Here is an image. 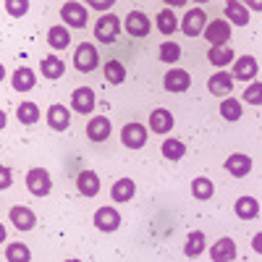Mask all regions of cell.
<instances>
[{
	"label": "cell",
	"instance_id": "obj_1",
	"mask_svg": "<svg viewBox=\"0 0 262 262\" xmlns=\"http://www.w3.org/2000/svg\"><path fill=\"white\" fill-rule=\"evenodd\" d=\"M100 63V53L92 42H81V45L74 50V69L79 74H92Z\"/></svg>",
	"mask_w": 262,
	"mask_h": 262
},
{
	"label": "cell",
	"instance_id": "obj_2",
	"mask_svg": "<svg viewBox=\"0 0 262 262\" xmlns=\"http://www.w3.org/2000/svg\"><path fill=\"white\" fill-rule=\"evenodd\" d=\"M121 34V21L118 16L113 13H105L97 18V24H95V37L102 42V45H111V42H116Z\"/></svg>",
	"mask_w": 262,
	"mask_h": 262
},
{
	"label": "cell",
	"instance_id": "obj_3",
	"mask_svg": "<svg viewBox=\"0 0 262 262\" xmlns=\"http://www.w3.org/2000/svg\"><path fill=\"white\" fill-rule=\"evenodd\" d=\"M207 24L210 21H207V13L202 8H189L181 18V32L186 37H200V34H205Z\"/></svg>",
	"mask_w": 262,
	"mask_h": 262
},
{
	"label": "cell",
	"instance_id": "obj_4",
	"mask_svg": "<svg viewBox=\"0 0 262 262\" xmlns=\"http://www.w3.org/2000/svg\"><path fill=\"white\" fill-rule=\"evenodd\" d=\"M202 37L210 42L212 48H226L228 39H231V24H228L226 18H212Z\"/></svg>",
	"mask_w": 262,
	"mask_h": 262
},
{
	"label": "cell",
	"instance_id": "obj_5",
	"mask_svg": "<svg viewBox=\"0 0 262 262\" xmlns=\"http://www.w3.org/2000/svg\"><path fill=\"white\" fill-rule=\"evenodd\" d=\"M60 18H63V24H66V29L69 27H74V29H84L86 27V6L84 3H63L60 6Z\"/></svg>",
	"mask_w": 262,
	"mask_h": 262
},
{
	"label": "cell",
	"instance_id": "obj_6",
	"mask_svg": "<svg viewBox=\"0 0 262 262\" xmlns=\"http://www.w3.org/2000/svg\"><path fill=\"white\" fill-rule=\"evenodd\" d=\"M27 189L34 194V196H48L50 189H53V179L45 168H32L27 173Z\"/></svg>",
	"mask_w": 262,
	"mask_h": 262
},
{
	"label": "cell",
	"instance_id": "obj_7",
	"mask_svg": "<svg viewBox=\"0 0 262 262\" xmlns=\"http://www.w3.org/2000/svg\"><path fill=\"white\" fill-rule=\"evenodd\" d=\"M95 102H97V95H95L92 86H79L71 95V107L79 116H90L95 111Z\"/></svg>",
	"mask_w": 262,
	"mask_h": 262
},
{
	"label": "cell",
	"instance_id": "obj_8",
	"mask_svg": "<svg viewBox=\"0 0 262 262\" xmlns=\"http://www.w3.org/2000/svg\"><path fill=\"white\" fill-rule=\"evenodd\" d=\"M121 142L128 147V149H142L147 144V128L137 121H131L121 128Z\"/></svg>",
	"mask_w": 262,
	"mask_h": 262
},
{
	"label": "cell",
	"instance_id": "obj_9",
	"mask_svg": "<svg viewBox=\"0 0 262 262\" xmlns=\"http://www.w3.org/2000/svg\"><path fill=\"white\" fill-rule=\"evenodd\" d=\"M95 228L102 231V233H113V231H118V228H121V215H118V210L111 207V205L100 207V210L95 212Z\"/></svg>",
	"mask_w": 262,
	"mask_h": 262
},
{
	"label": "cell",
	"instance_id": "obj_10",
	"mask_svg": "<svg viewBox=\"0 0 262 262\" xmlns=\"http://www.w3.org/2000/svg\"><path fill=\"white\" fill-rule=\"evenodd\" d=\"M163 86H165L168 92H173V95H181V92H186L189 86H191V76L184 69H170L163 76Z\"/></svg>",
	"mask_w": 262,
	"mask_h": 262
},
{
	"label": "cell",
	"instance_id": "obj_11",
	"mask_svg": "<svg viewBox=\"0 0 262 262\" xmlns=\"http://www.w3.org/2000/svg\"><path fill=\"white\" fill-rule=\"evenodd\" d=\"M210 259L212 262H233L236 259V242L231 236H223L210 247Z\"/></svg>",
	"mask_w": 262,
	"mask_h": 262
},
{
	"label": "cell",
	"instance_id": "obj_12",
	"mask_svg": "<svg viewBox=\"0 0 262 262\" xmlns=\"http://www.w3.org/2000/svg\"><path fill=\"white\" fill-rule=\"evenodd\" d=\"M207 90H210V95H215V97H228L231 90H233V74L215 71V74L207 79Z\"/></svg>",
	"mask_w": 262,
	"mask_h": 262
},
{
	"label": "cell",
	"instance_id": "obj_13",
	"mask_svg": "<svg viewBox=\"0 0 262 262\" xmlns=\"http://www.w3.org/2000/svg\"><path fill=\"white\" fill-rule=\"evenodd\" d=\"M257 69H259V66H257V58L254 55H242V58L233 60V79L252 84V79L257 76Z\"/></svg>",
	"mask_w": 262,
	"mask_h": 262
},
{
	"label": "cell",
	"instance_id": "obj_14",
	"mask_svg": "<svg viewBox=\"0 0 262 262\" xmlns=\"http://www.w3.org/2000/svg\"><path fill=\"white\" fill-rule=\"evenodd\" d=\"M11 86L16 92H29L37 86V74L29 69V66H18V69L11 74Z\"/></svg>",
	"mask_w": 262,
	"mask_h": 262
},
{
	"label": "cell",
	"instance_id": "obj_15",
	"mask_svg": "<svg viewBox=\"0 0 262 262\" xmlns=\"http://www.w3.org/2000/svg\"><path fill=\"white\" fill-rule=\"evenodd\" d=\"M223 168L231 173L233 179H244V176H249V170H252V158L242 155V152H233V155H228V160L223 163Z\"/></svg>",
	"mask_w": 262,
	"mask_h": 262
},
{
	"label": "cell",
	"instance_id": "obj_16",
	"mask_svg": "<svg viewBox=\"0 0 262 262\" xmlns=\"http://www.w3.org/2000/svg\"><path fill=\"white\" fill-rule=\"evenodd\" d=\"M11 223H13V228H18V231H32L34 226H37V215L29 210V207H24V205H16V207H11Z\"/></svg>",
	"mask_w": 262,
	"mask_h": 262
},
{
	"label": "cell",
	"instance_id": "obj_17",
	"mask_svg": "<svg viewBox=\"0 0 262 262\" xmlns=\"http://www.w3.org/2000/svg\"><path fill=\"white\" fill-rule=\"evenodd\" d=\"M173 113L165 111V107H155V111L149 113V128L155 131V134H170L173 131Z\"/></svg>",
	"mask_w": 262,
	"mask_h": 262
},
{
	"label": "cell",
	"instance_id": "obj_18",
	"mask_svg": "<svg viewBox=\"0 0 262 262\" xmlns=\"http://www.w3.org/2000/svg\"><path fill=\"white\" fill-rule=\"evenodd\" d=\"M111 118H105V116H95L92 121H86V137H90L92 142H105L107 137H111Z\"/></svg>",
	"mask_w": 262,
	"mask_h": 262
},
{
	"label": "cell",
	"instance_id": "obj_19",
	"mask_svg": "<svg viewBox=\"0 0 262 262\" xmlns=\"http://www.w3.org/2000/svg\"><path fill=\"white\" fill-rule=\"evenodd\" d=\"M223 16L228 24H236V27H247L249 24V8L238 0H228L226 8H223Z\"/></svg>",
	"mask_w": 262,
	"mask_h": 262
},
{
	"label": "cell",
	"instance_id": "obj_20",
	"mask_svg": "<svg viewBox=\"0 0 262 262\" xmlns=\"http://www.w3.org/2000/svg\"><path fill=\"white\" fill-rule=\"evenodd\" d=\"M48 126L53 131H66L71 126V111L66 105H50V111H48Z\"/></svg>",
	"mask_w": 262,
	"mask_h": 262
},
{
	"label": "cell",
	"instance_id": "obj_21",
	"mask_svg": "<svg viewBox=\"0 0 262 262\" xmlns=\"http://www.w3.org/2000/svg\"><path fill=\"white\" fill-rule=\"evenodd\" d=\"M126 32L131 34V37H147L149 34V18H147V13H142V11H131L128 16H126Z\"/></svg>",
	"mask_w": 262,
	"mask_h": 262
},
{
	"label": "cell",
	"instance_id": "obj_22",
	"mask_svg": "<svg viewBox=\"0 0 262 262\" xmlns=\"http://www.w3.org/2000/svg\"><path fill=\"white\" fill-rule=\"evenodd\" d=\"M76 189L81 196H97L100 194V176L95 170H81L76 176Z\"/></svg>",
	"mask_w": 262,
	"mask_h": 262
},
{
	"label": "cell",
	"instance_id": "obj_23",
	"mask_svg": "<svg viewBox=\"0 0 262 262\" xmlns=\"http://www.w3.org/2000/svg\"><path fill=\"white\" fill-rule=\"evenodd\" d=\"M39 71H42V76H45V79L58 81V79L66 74V63H63V58L48 55V58H42V63H39Z\"/></svg>",
	"mask_w": 262,
	"mask_h": 262
},
{
	"label": "cell",
	"instance_id": "obj_24",
	"mask_svg": "<svg viewBox=\"0 0 262 262\" xmlns=\"http://www.w3.org/2000/svg\"><path fill=\"white\" fill-rule=\"evenodd\" d=\"M233 212L242 217V221H254V217L259 215V202L254 200V196H238L236 205H233Z\"/></svg>",
	"mask_w": 262,
	"mask_h": 262
},
{
	"label": "cell",
	"instance_id": "obj_25",
	"mask_svg": "<svg viewBox=\"0 0 262 262\" xmlns=\"http://www.w3.org/2000/svg\"><path fill=\"white\" fill-rule=\"evenodd\" d=\"M134 194H137V184L131 181V179H118V181L111 186L113 202H128V200H134Z\"/></svg>",
	"mask_w": 262,
	"mask_h": 262
},
{
	"label": "cell",
	"instance_id": "obj_26",
	"mask_svg": "<svg viewBox=\"0 0 262 262\" xmlns=\"http://www.w3.org/2000/svg\"><path fill=\"white\" fill-rule=\"evenodd\" d=\"M207 249V238L202 231H191L186 236V242H184V254L186 257H200L202 252Z\"/></svg>",
	"mask_w": 262,
	"mask_h": 262
},
{
	"label": "cell",
	"instance_id": "obj_27",
	"mask_svg": "<svg viewBox=\"0 0 262 262\" xmlns=\"http://www.w3.org/2000/svg\"><path fill=\"white\" fill-rule=\"evenodd\" d=\"M160 152H163V158L165 160H173V163H179L184 155H186V144L181 142V139H165L163 144H160Z\"/></svg>",
	"mask_w": 262,
	"mask_h": 262
},
{
	"label": "cell",
	"instance_id": "obj_28",
	"mask_svg": "<svg viewBox=\"0 0 262 262\" xmlns=\"http://www.w3.org/2000/svg\"><path fill=\"white\" fill-rule=\"evenodd\" d=\"M212 194H215V184H212L210 179L200 176V179L191 181V196H194V200L207 202V200H212Z\"/></svg>",
	"mask_w": 262,
	"mask_h": 262
},
{
	"label": "cell",
	"instance_id": "obj_29",
	"mask_svg": "<svg viewBox=\"0 0 262 262\" xmlns=\"http://www.w3.org/2000/svg\"><path fill=\"white\" fill-rule=\"evenodd\" d=\"M48 45H50L53 50H66V48L71 45L69 29H66V27H50V32H48Z\"/></svg>",
	"mask_w": 262,
	"mask_h": 262
},
{
	"label": "cell",
	"instance_id": "obj_30",
	"mask_svg": "<svg viewBox=\"0 0 262 262\" xmlns=\"http://www.w3.org/2000/svg\"><path fill=\"white\" fill-rule=\"evenodd\" d=\"M102 74H105V79L111 81V84H123L126 81V66L121 63V60H116V58H111L105 63V69H102Z\"/></svg>",
	"mask_w": 262,
	"mask_h": 262
},
{
	"label": "cell",
	"instance_id": "obj_31",
	"mask_svg": "<svg viewBox=\"0 0 262 262\" xmlns=\"http://www.w3.org/2000/svg\"><path fill=\"white\" fill-rule=\"evenodd\" d=\"M16 118L24 123V126H34L37 121H39V107L34 105V102H29V100H24L18 107H16Z\"/></svg>",
	"mask_w": 262,
	"mask_h": 262
},
{
	"label": "cell",
	"instance_id": "obj_32",
	"mask_svg": "<svg viewBox=\"0 0 262 262\" xmlns=\"http://www.w3.org/2000/svg\"><path fill=\"white\" fill-rule=\"evenodd\" d=\"M207 60L215 66V69H221V71H223V66L233 63V60H236V55H233V50H231L228 45H226V48H210Z\"/></svg>",
	"mask_w": 262,
	"mask_h": 262
},
{
	"label": "cell",
	"instance_id": "obj_33",
	"mask_svg": "<svg viewBox=\"0 0 262 262\" xmlns=\"http://www.w3.org/2000/svg\"><path fill=\"white\" fill-rule=\"evenodd\" d=\"M158 60H163V63H179L181 60V45H179V42H173V39H165L163 45L158 48Z\"/></svg>",
	"mask_w": 262,
	"mask_h": 262
},
{
	"label": "cell",
	"instance_id": "obj_34",
	"mask_svg": "<svg viewBox=\"0 0 262 262\" xmlns=\"http://www.w3.org/2000/svg\"><path fill=\"white\" fill-rule=\"evenodd\" d=\"M221 116H223V121H242V116H244L242 100L226 97V100L221 102Z\"/></svg>",
	"mask_w": 262,
	"mask_h": 262
},
{
	"label": "cell",
	"instance_id": "obj_35",
	"mask_svg": "<svg viewBox=\"0 0 262 262\" xmlns=\"http://www.w3.org/2000/svg\"><path fill=\"white\" fill-rule=\"evenodd\" d=\"M179 29V16L173 13L170 8H163L160 13H158V32H163V34H173Z\"/></svg>",
	"mask_w": 262,
	"mask_h": 262
},
{
	"label": "cell",
	"instance_id": "obj_36",
	"mask_svg": "<svg viewBox=\"0 0 262 262\" xmlns=\"http://www.w3.org/2000/svg\"><path fill=\"white\" fill-rule=\"evenodd\" d=\"M6 259L8 262H29L32 259V252L27 244H21V242H11L6 247Z\"/></svg>",
	"mask_w": 262,
	"mask_h": 262
},
{
	"label": "cell",
	"instance_id": "obj_37",
	"mask_svg": "<svg viewBox=\"0 0 262 262\" xmlns=\"http://www.w3.org/2000/svg\"><path fill=\"white\" fill-rule=\"evenodd\" d=\"M242 100H244L247 105H262V81H252L247 90H244Z\"/></svg>",
	"mask_w": 262,
	"mask_h": 262
},
{
	"label": "cell",
	"instance_id": "obj_38",
	"mask_svg": "<svg viewBox=\"0 0 262 262\" xmlns=\"http://www.w3.org/2000/svg\"><path fill=\"white\" fill-rule=\"evenodd\" d=\"M6 11H8L13 18L27 16V11H29V0H8V3H6Z\"/></svg>",
	"mask_w": 262,
	"mask_h": 262
},
{
	"label": "cell",
	"instance_id": "obj_39",
	"mask_svg": "<svg viewBox=\"0 0 262 262\" xmlns=\"http://www.w3.org/2000/svg\"><path fill=\"white\" fill-rule=\"evenodd\" d=\"M11 181H13V173H11V168H8V165H0V191L8 189V186H11Z\"/></svg>",
	"mask_w": 262,
	"mask_h": 262
},
{
	"label": "cell",
	"instance_id": "obj_40",
	"mask_svg": "<svg viewBox=\"0 0 262 262\" xmlns=\"http://www.w3.org/2000/svg\"><path fill=\"white\" fill-rule=\"evenodd\" d=\"M252 249H254L257 254H262V231L254 233V238H252Z\"/></svg>",
	"mask_w": 262,
	"mask_h": 262
},
{
	"label": "cell",
	"instance_id": "obj_41",
	"mask_svg": "<svg viewBox=\"0 0 262 262\" xmlns=\"http://www.w3.org/2000/svg\"><path fill=\"white\" fill-rule=\"evenodd\" d=\"M90 6H92V8H97V11H107V8L113 6V3H111V0H97V3H95V0H92Z\"/></svg>",
	"mask_w": 262,
	"mask_h": 262
},
{
	"label": "cell",
	"instance_id": "obj_42",
	"mask_svg": "<svg viewBox=\"0 0 262 262\" xmlns=\"http://www.w3.org/2000/svg\"><path fill=\"white\" fill-rule=\"evenodd\" d=\"M247 8H252V11H262V3H259V0H254V3H244Z\"/></svg>",
	"mask_w": 262,
	"mask_h": 262
},
{
	"label": "cell",
	"instance_id": "obj_43",
	"mask_svg": "<svg viewBox=\"0 0 262 262\" xmlns=\"http://www.w3.org/2000/svg\"><path fill=\"white\" fill-rule=\"evenodd\" d=\"M6 121H8V116H6V111H0V131L6 128Z\"/></svg>",
	"mask_w": 262,
	"mask_h": 262
},
{
	"label": "cell",
	"instance_id": "obj_44",
	"mask_svg": "<svg viewBox=\"0 0 262 262\" xmlns=\"http://www.w3.org/2000/svg\"><path fill=\"white\" fill-rule=\"evenodd\" d=\"M3 242H6V226L0 223V244H3Z\"/></svg>",
	"mask_w": 262,
	"mask_h": 262
},
{
	"label": "cell",
	"instance_id": "obj_45",
	"mask_svg": "<svg viewBox=\"0 0 262 262\" xmlns=\"http://www.w3.org/2000/svg\"><path fill=\"white\" fill-rule=\"evenodd\" d=\"M3 79H6V66L0 63V81H3Z\"/></svg>",
	"mask_w": 262,
	"mask_h": 262
},
{
	"label": "cell",
	"instance_id": "obj_46",
	"mask_svg": "<svg viewBox=\"0 0 262 262\" xmlns=\"http://www.w3.org/2000/svg\"><path fill=\"white\" fill-rule=\"evenodd\" d=\"M69 262H81V259H69Z\"/></svg>",
	"mask_w": 262,
	"mask_h": 262
}]
</instances>
